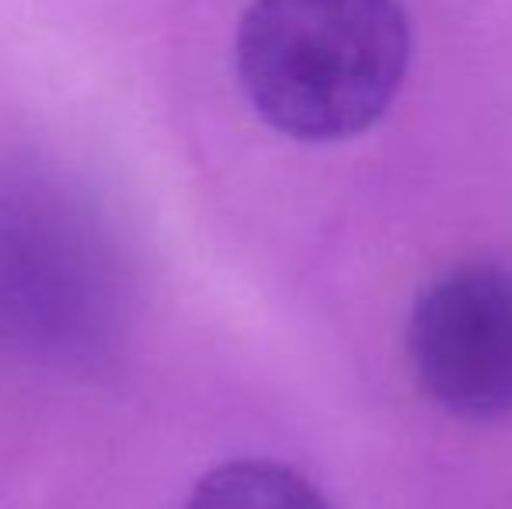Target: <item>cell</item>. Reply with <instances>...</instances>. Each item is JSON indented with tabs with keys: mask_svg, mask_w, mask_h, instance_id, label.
Wrapping results in <instances>:
<instances>
[{
	"mask_svg": "<svg viewBox=\"0 0 512 509\" xmlns=\"http://www.w3.org/2000/svg\"><path fill=\"white\" fill-rule=\"evenodd\" d=\"M408 360L432 405L464 422L512 415V269L467 262L418 293Z\"/></svg>",
	"mask_w": 512,
	"mask_h": 509,
	"instance_id": "3",
	"label": "cell"
},
{
	"mask_svg": "<svg viewBox=\"0 0 512 509\" xmlns=\"http://www.w3.org/2000/svg\"><path fill=\"white\" fill-rule=\"evenodd\" d=\"M185 509H328L317 489L272 461H230L209 471Z\"/></svg>",
	"mask_w": 512,
	"mask_h": 509,
	"instance_id": "4",
	"label": "cell"
},
{
	"mask_svg": "<svg viewBox=\"0 0 512 509\" xmlns=\"http://www.w3.org/2000/svg\"><path fill=\"white\" fill-rule=\"evenodd\" d=\"M105 311L108 258L74 203L42 185H0V339L70 353Z\"/></svg>",
	"mask_w": 512,
	"mask_h": 509,
	"instance_id": "2",
	"label": "cell"
},
{
	"mask_svg": "<svg viewBox=\"0 0 512 509\" xmlns=\"http://www.w3.org/2000/svg\"><path fill=\"white\" fill-rule=\"evenodd\" d=\"M411 32L401 0H251L237 77L272 129L307 143L363 133L405 81Z\"/></svg>",
	"mask_w": 512,
	"mask_h": 509,
	"instance_id": "1",
	"label": "cell"
}]
</instances>
